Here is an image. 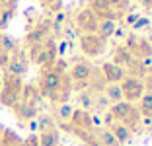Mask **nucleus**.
Listing matches in <instances>:
<instances>
[{"label": "nucleus", "instance_id": "10", "mask_svg": "<svg viewBox=\"0 0 152 146\" xmlns=\"http://www.w3.org/2000/svg\"><path fill=\"white\" fill-rule=\"evenodd\" d=\"M99 70H102V74H103V78H105L107 84H121L123 78L127 76L125 68L117 66V64H113V62H103Z\"/></svg>", "mask_w": 152, "mask_h": 146}, {"label": "nucleus", "instance_id": "29", "mask_svg": "<svg viewBox=\"0 0 152 146\" xmlns=\"http://www.w3.org/2000/svg\"><path fill=\"white\" fill-rule=\"evenodd\" d=\"M22 146H39V134L31 133L26 140H22Z\"/></svg>", "mask_w": 152, "mask_h": 146}, {"label": "nucleus", "instance_id": "39", "mask_svg": "<svg viewBox=\"0 0 152 146\" xmlns=\"http://www.w3.org/2000/svg\"><path fill=\"white\" fill-rule=\"evenodd\" d=\"M43 2H49V0H43Z\"/></svg>", "mask_w": 152, "mask_h": 146}, {"label": "nucleus", "instance_id": "6", "mask_svg": "<svg viewBox=\"0 0 152 146\" xmlns=\"http://www.w3.org/2000/svg\"><path fill=\"white\" fill-rule=\"evenodd\" d=\"M103 47H105V41L102 37H98L96 33H84L80 37V49L86 57H98V55H102Z\"/></svg>", "mask_w": 152, "mask_h": 146}, {"label": "nucleus", "instance_id": "8", "mask_svg": "<svg viewBox=\"0 0 152 146\" xmlns=\"http://www.w3.org/2000/svg\"><path fill=\"white\" fill-rule=\"evenodd\" d=\"M88 8L96 14L98 20H115V18H119V14L109 6L107 0H90Z\"/></svg>", "mask_w": 152, "mask_h": 146}, {"label": "nucleus", "instance_id": "21", "mask_svg": "<svg viewBox=\"0 0 152 146\" xmlns=\"http://www.w3.org/2000/svg\"><path fill=\"white\" fill-rule=\"evenodd\" d=\"M105 93L103 96L109 99V103H117V101H123V90H121V84H107L105 86Z\"/></svg>", "mask_w": 152, "mask_h": 146}, {"label": "nucleus", "instance_id": "24", "mask_svg": "<svg viewBox=\"0 0 152 146\" xmlns=\"http://www.w3.org/2000/svg\"><path fill=\"white\" fill-rule=\"evenodd\" d=\"M78 101H80V105H82V109H84V111H90V109H94V107H96V97H94V93L90 92V90L80 92Z\"/></svg>", "mask_w": 152, "mask_h": 146}, {"label": "nucleus", "instance_id": "33", "mask_svg": "<svg viewBox=\"0 0 152 146\" xmlns=\"http://www.w3.org/2000/svg\"><path fill=\"white\" fill-rule=\"evenodd\" d=\"M8 61H10V55L0 51V68H4V70H6V66H8Z\"/></svg>", "mask_w": 152, "mask_h": 146}, {"label": "nucleus", "instance_id": "14", "mask_svg": "<svg viewBox=\"0 0 152 146\" xmlns=\"http://www.w3.org/2000/svg\"><path fill=\"white\" fill-rule=\"evenodd\" d=\"M109 131H111V134L115 137V140L119 142V144H125L127 140L131 138V131L125 127V125L121 123V121H113L111 125H109Z\"/></svg>", "mask_w": 152, "mask_h": 146}, {"label": "nucleus", "instance_id": "4", "mask_svg": "<svg viewBox=\"0 0 152 146\" xmlns=\"http://www.w3.org/2000/svg\"><path fill=\"white\" fill-rule=\"evenodd\" d=\"M27 64H29V58L27 55L23 53L22 49H16L14 53H10V61H8V66H6V74H12V76H20L23 78V74L27 72Z\"/></svg>", "mask_w": 152, "mask_h": 146}, {"label": "nucleus", "instance_id": "9", "mask_svg": "<svg viewBox=\"0 0 152 146\" xmlns=\"http://www.w3.org/2000/svg\"><path fill=\"white\" fill-rule=\"evenodd\" d=\"M12 111L22 123H29L31 119L37 117V105L31 103V101H23V99H20V101L12 107Z\"/></svg>", "mask_w": 152, "mask_h": 146}, {"label": "nucleus", "instance_id": "1", "mask_svg": "<svg viewBox=\"0 0 152 146\" xmlns=\"http://www.w3.org/2000/svg\"><path fill=\"white\" fill-rule=\"evenodd\" d=\"M22 90H23V78L4 72V76H2V88H0V103L4 107L12 109L20 101V97H22Z\"/></svg>", "mask_w": 152, "mask_h": 146}, {"label": "nucleus", "instance_id": "34", "mask_svg": "<svg viewBox=\"0 0 152 146\" xmlns=\"http://www.w3.org/2000/svg\"><path fill=\"white\" fill-rule=\"evenodd\" d=\"M113 35H115V37H127V33H125V29H123V27H115Z\"/></svg>", "mask_w": 152, "mask_h": 146}, {"label": "nucleus", "instance_id": "20", "mask_svg": "<svg viewBox=\"0 0 152 146\" xmlns=\"http://www.w3.org/2000/svg\"><path fill=\"white\" fill-rule=\"evenodd\" d=\"M20 99H23V101H31V103H39V99H41V93H39V90H37V86H33V84H23V90H22V97Z\"/></svg>", "mask_w": 152, "mask_h": 146}, {"label": "nucleus", "instance_id": "11", "mask_svg": "<svg viewBox=\"0 0 152 146\" xmlns=\"http://www.w3.org/2000/svg\"><path fill=\"white\" fill-rule=\"evenodd\" d=\"M72 113H74V107L70 105V103H58L57 107H55V119L57 121L58 127H63L68 131V125H70V119H72Z\"/></svg>", "mask_w": 152, "mask_h": 146}, {"label": "nucleus", "instance_id": "26", "mask_svg": "<svg viewBox=\"0 0 152 146\" xmlns=\"http://www.w3.org/2000/svg\"><path fill=\"white\" fill-rule=\"evenodd\" d=\"M107 2H109V6H111L119 16L123 14V10L129 8V0H107Z\"/></svg>", "mask_w": 152, "mask_h": 146}, {"label": "nucleus", "instance_id": "17", "mask_svg": "<svg viewBox=\"0 0 152 146\" xmlns=\"http://www.w3.org/2000/svg\"><path fill=\"white\" fill-rule=\"evenodd\" d=\"M115 27H117L115 20H99V22H98V29H96V35L102 37L103 41H107L109 37H113Z\"/></svg>", "mask_w": 152, "mask_h": 146}, {"label": "nucleus", "instance_id": "19", "mask_svg": "<svg viewBox=\"0 0 152 146\" xmlns=\"http://www.w3.org/2000/svg\"><path fill=\"white\" fill-rule=\"evenodd\" d=\"M58 144V128L51 127L41 131L39 134V146H57Z\"/></svg>", "mask_w": 152, "mask_h": 146}, {"label": "nucleus", "instance_id": "30", "mask_svg": "<svg viewBox=\"0 0 152 146\" xmlns=\"http://www.w3.org/2000/svg\"><path fill=\"white\" fill-rule=\"evenodd\" d=\"M139 18H140L139 14H133V12L127 14V18H125V26H131V27H133L134 23H137V20H139Z\"/></svg>", "mask_w": 152, "mask_h": 146}, {"label": "nucleus", "instance_id": "2", "mask_svg": "<svg viewBox=\"0 0 152 146\" xmlns=\"http://www.w3.org/2000/svg\"><path fill=\"white\" fill-rule=\"evenodd\" d=\"M64 76L66 74H58V72L53 70V68H43V72H41V76H39V82H37V90H39L41 97L53 99L55 93H57L58 90H61V86H63Z\"/></svg>", "mask_w": 152, "mask_h": 146}, {"label": "nucleus", "instance_id": "32", "mask_svg": "<svg viewBox=\"0 0 152 146\" xmlns=\"http://www.w3.org/2000/svg\"><path fill=\"white\" fill-rule=\"evenodd\" d=\"M109 105V99L105 96H99L96 97V107H99V109H103V107H107Z\"/></svg>", "mask_w": 152, "mask_h": 146}, {"label": "nucleus", "instance_id": "31", "mask_svg": "<svg viewBox=\"0 0 152 146\" xmlns=\"http://www.w3.org/2000/svg\"><path fill=\"white\" fill-rule=\"evenodd\" d=\"M148 23H150V22H148V18H142V16H140V18L137 20V23L133 26V29L134 31H137V29H142V27H146Z\"/></svg>", "mask_w": 152, "mask_h": 146}, {"label": "nucleus", "instance_id": "35", "mask_svg": "<svg viewBox=\"0 0 152 146\" xmlns=\"http://www.w3.org/2000/svg\"><path fill=\"white\" fill-rule=\"evenodd\" d=\"M29 131H31V133L39 131V127H37V119H31V121H29Z\"/></svg>", "mask_w": 152, "mask_h": 146}, {"label": "nucleus", "instance_id": "38", "mask_svg": "<svg viewBox=\"0 0 152 146\" xmlns=\"http://www.w3.org/2000/svg\"><path fill=\"white\" fill-rule=\"evenodd\" d=\"M0 88H2V78H0Z\"/></svg>", "mask_w": 152, "mask_h": 146}, {"label": "nucleus", "instance_id": "5", "mask_svg": "<svg viewBox=\"0 0 152 146\" xmlns=\"http://www.w3.org/2000/svg\"><path fill=\"white\" fill-rule=\"evenodd\" d=\"M96 68L92 62L88 61H78L76 64H72V68L68 70V78L72 84H80V82H90V78L94 76Z\"/></svg>", "mask_w": 152, "mask_h": 146}, {"label": "nucleus", "instance_id": "13", "mask_svg": "<svg viewBox=\"0 0 152 146\" xmlns=\"http://www.w3.org/2000/svg\"><path fill=\"white\" fill-rule=\"evenodd\" d=\"M133 53H131L129 49L125 47V45H119V47H115V51H113V64H117V66L121 68H127L131 64V61H133Z\"/></svg>", "mask_w": 152, "mask_h": 146}, {"label": "nucleus", "instance_id": "27", "mask_svg": "<svg viewBox=\"0 0 152 146\" xmlns=\"http://www.w3.org/2000/svg\"><path fill=\"white\" fill-rule=\"evenodd\" d=\"M37 127H39V131H45V128H51V127H55V121H53V117H49V115H43V117H39V119H37Z\"/></svg>", "mask_w": 152, "mask_h": 146}, {"label": "nucleus", "instance_id": "7", "mask_svg": "<svg viewBox=\"0 0 152 146\" xmlns=\"http://www.w3.org/2000/svg\"><path fill=\"white\" fill-rule=\"evenodd\" d=\"M98 22H99V20L96 18V14L92 12L90 8H84L78 16H76V27H78L82 33H96V29H98Z\"/></svg>", "mask_w": 152, "mask_h": 146}, {"label": "nucleus", "instance_id": "3", "mask_svg": "<svg viewBox=\"0 0 152 146\" xmlns=\"http://www.w3.org/2000/svg\"><path fill=\"white\" fill-rule=\"evenodd\" d=\"M121 90H123V97L125 101L133 103L137 99H140L144 93V84L142 78H134V76H125L123 82H121Z\"/></svg>", "mask_w": 152, "mask_h": 146}, {"label": "nucleus", "instance_id": "12", "mask_svg": "<svg viewBox=\"0 0 152 146\" xmlns=\"http://www.w3.org/2000/svg\"><path fill=\"white\" fill-rule=\"evenodd\" d=\"M49 29H51L49 22H43V23H39V26H35L26 37L27 45H29V47H31V45H41L45 39H47V35H49Z\"/></svg>", "mask_w": 152, "mask_h": 146}, {"label": "nucleus", "instance_id": "22", "mask_svg": "<svg viewBox=\"0 0 152 146\" xmlns=\"http://www.w3.org/2000/svg\"><path fill=\"white\" fill-rule=\"evenodd\" d=\"M18 49V43H16V39L14 37H10L8 33H4V31H0V51L2 53H14Z\"/></svg>", "mask_w": 152, "mask_h": 146}, {"label": "nucleus", "instance_id": "23", "mask_svg": "<svg viewBox=\"0 0 152 146\" xmlns=\"http://www.w3.org/2000/svg\"><path fill=\"white\" fill-rule=\"evenodd\" d=\"M139 111H140V115L150 117V119H152V92H144V93H142Z\"/></svg>", "mask_w": 152, "mask_h": 146}, {"label": "nucleus", "instance_id": "25", "mask_svg": "<svg viewBox=\"0 0 152 146\" xmlns=\"http://www.w3.org/2000/svg\"><path fill=\"white\" fill-rule=\"evenodd\" d=\"M12 16H14V8H12V6H8V8H2V10H0V31H4V29H6V26L10 23Z\"/></svg>", "mask_w": 152, "mask_h": 146}, {"label": "nucleus", "instance_id": "28", "mask_svg": "<svg viewBox=\"0 0 152 146\" xmlns=\"http://www.w3.org/2000/svg\"><path fill=\"white\" fill-rule=\"evenodd\" d=\"M142 84H144V90L152 92V66L146 68V74L142 76Z\"/></svg>", "mask_w": 152, "mask_h": 146}, {"label": "nucleus", "instance_id": "37", "mask_svg": "<svg viewBox=\"0 0 152 146\" xmlns=\"http://www.w3.org/2000/svg\"><path fill=\"white\" fill-rule=\"evenodd\" d=\"M2 131H4V127H0V134H2Z\"/></svg>", "mask_w": 152, "mask_h": 146}, {"label": "nucleus", "instance_id": "18", "mask_svg": "<svg viewBox=\"0 0 152 146\" xmlns=\"http://www.w3.org/2000/svg\"><path fill=\"white\" fill-rule=\"evenodd\" d=\"M121 123L125 125V127L129 128L131 133H133V131H139L140 123H142V115H140V111H139V107H134V105H133V109L129 111V115H127L125 119L121 121Z\"/></svg>", "mask_w": 152, "mask_h": 146}, {"label": "nucleus", "instance_id": "36", "mask_svg": "<svg viewBox=\"0 0 152 146\" xmlns=\"http://www.w3.org/2000/svg\"><path fill=\"white\" fill-rule=\"evenodd\" d=\"M140 6H144V8H152V0H137Z\"/></svg>", "mask_w": 152, "mask_h": 146}, {"label": "nucleus", "instance_id": "16", "mask_svg": "<svg viewBox=\"0 0 152 146\" xmlns=\"http://www.w3.org/2000/svg\"><path fill=\"white\" fill-rule=\"evenodd\" d=\"M133 109V103L129 101H117V103H111V107H109V113H111V117L115 121H123L127 115H129V111Z\"/></svg>", "mask_w": 152, "mask_h": 146}, {"label": "nucleus", "instance_id": "15", "mask_svg": "<svg viewBox=\"0 0 152 146\" xmlns=\"http://www.w3.org/2000/svg\"><path fill=\"white\" fill-rule=\"evenodd\" d=\"M94 137H96V146H121L109 128H96Z\"/></svg>", "mask_w": 152, "mask_h": 146}]
</instances>
